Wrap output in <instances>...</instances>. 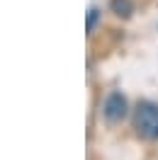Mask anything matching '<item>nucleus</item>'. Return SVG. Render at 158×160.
Here are the masks:
<instances>
[{
    "label": "nucleus",
    "mask_w": 158,
    "mask_h": 160,
    "mask_svg": "<svg viewBox=\"0 0 158 160\" xmlns=\"http://www.w3.org/2000/svg\"><path fill=\"white\" fill-rule=\"evenodd\" d=\"M109 8H112V12L119 15V17H129V15L134 12V2H131V0H112Z\"/></svg>",
    "instance_id": "3"
},
{
    "label": "nucleus",
    "mask_w": 158,
    "mask_h": 160,
    "mask_svg": "<svg viewBox=\"0 0 158 160\" xmlns=\"http://www.w3.org/2000/svg\"><path fill=\"white\" fill-rule=\"evenodd\" d=\"M102 114H105V119H107V121L124 119V114H127V100H124L119 92L107 95V100H105V104H102Z\"/></svg>",
    "instance_id": "2"
},
{
    "label": "nucleus",
    "mask_w": 158,
    "mask_h": 160,
    "mask_svg": "<svg viewBox=\"0 0 158 160\" xmlns=\"http://www.w3.org/2000/svg\"><path fill=\"white\" fill-rule=\"evenodd\" d=\"M97 20H100V10H97V8H90V10H88V20H85V29H88V34L95 29Z\"/></svg>",
    "instance_id": "4"
},
{
    "label": "nucleus",
    "mask_w": 158,
    "mask_h": 160,
    "mask_svg": "<svg viewBox=\"0 0 158 160\" xmlns=\"http://www.w3.org/2000/svg\"><path fill=\"white\" fill-rule=\"evenodd\" d=\"M134 129L141 138H158V104H153V102L139 104L134 112Z\"/></svg>",
    "instance_id": "1"
}]
</instances>
